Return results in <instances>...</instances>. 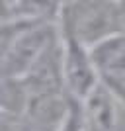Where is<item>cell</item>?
Returning <instances> with one entry per match:
<instances>
[{"label": "cell", "instance_id": "6da1fadb", "mask_svg": "<svg viewBox=\"0 0 125 131\" xmlns=\"http://www.w3.org/2000/svg\"><path fill=\"white\" fill-rule=\"evenodd\" d=\"M59 31L92 49L125 33V4L119 0H65Z\"/></svg>", "mask_w": 125, "mask_h": 131}, {"label": "cell", "instance_id": "7a4b0ae2", "mask_svg": "<svg viewBox=\"0 0 125 131\" xmlns=\"http://www.w3.org/2000/svg\"><path fill=\"white\" fill-rule=\"evenodd\" d=\"M61 33V31H59ZM63 82H65V92L72 102L80 104L90 94L98 88L102 82L98 67L94 63L92 49L86 45L78 43L76 39L63 35Z\"/></svg>", "mask_w": 125, "mask_h": 131}, {"label": "cell", "instance_id": "3957f363", "mask_svg": "<svg viewBox=\"0 0 125 131\" xmlns=\"http://www.w3.org/2000/svg\"><path fill=\"white\" fill-rule=\"evenodd\" d=\"M57 33H59V26L27 24L2 59L0 72L22 80V77L29 71V67L35 63V59L43 53V49L51 43V39Z\"/></svg>", "mask_w": 125, "mask_h": 131}, {"label": "cell", "instance_id": "277c9868", "mask_svg": "<svg viewBox=\"0 0 125 131\" xmlns=\"http://www.w3.org/2000/svg\"><path fill=\"white\" fill-rule=\"evenodd\" d=\"M84 131H125V106L106 82L80 102Z\"/></svg>", "mask_w": 125, "mask_h": 131}, {"label": "cell", "instance_id": "5b68a950", "mask_svg": "<svg viewBox=\"0 0 125 131\" xmlns=\"http://www.w3.org/2000/svg\"><path fill=\"white\" fill-rule=\"evenodd\" d=\"M65 0H14L10 6L12 16L26 24L59 26Z\"/></svg>", "mask_w": 125, "mask_h": 131}, {"label": "cell", "instance_id": "8992f818", "mask_svg": "<svg viewBox=\"0 0 125 131\" xmlns=\"http://www.w3.org/2000/svg\"><path fill=\"white\" fill-rule=\"evenodd\" d=\"M27 24L18 20V18H4L0 20V63L6 57V53L10 51L12 43L16 41V37L22 33V29L26 27Z\"/></svg>", "mask_w": 125, "mask_h": 131}, {"label": "cell", "instance_id": "52a82bcc", "mask_svg": "<svg viewBox=\"0 0 125 131\" xmlns=\"http://www.w3.org/2000/svg\"><path fill=\"white\" fill-rule=\"evenodd\" d=\"M6 2H8V6H12V2H14V0H6Z\"/></svg>", "mask_w": 125, "mask_h": 131}]
</instances>
